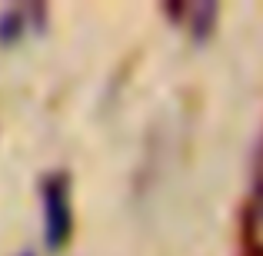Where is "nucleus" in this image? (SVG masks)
Returning a JSON list of instances; mask_svg holds the SVG:
<instances>
[{"instance_id":"20e7f679","label":"nucleus","mask_w":263,"mask_h":256,"mask_svg":"<svg viewBox=\"0 0 263 256\" xmlns=\"http://www.w3.org/2000/svg\"><path fill=\"white\" fill-rule=\"evenodd\" d=\"M27 30V10L24 7H10V10L0 17V40L4 44H13V40H20Z\"/></svg>"},{"instance_id":"7ed1b4c3","label":"nucleus","mask_w":263,"mask_h":256,"mask_svg":"<svg viewBox=\"0 0 263 256\" xmlns=\"http://www.w3.org/2000/svg\"><path fill=\"white\" fill-rule=\"evenodd\" d=\"M170 13L180 20L186 33H193L197 40L210 37L213 33V20H217V4H174L167 7Z\"/></svg>"},{"instance_id":"f257e3e1","label":"nucleus","mask_w":263,"mask_h":256,"mask_svg":"<svg viewBox=\"0 0 263 256\" xmlns=\"http://www.w3.org/2000/svg\"><path fill=\"white\" fill-rule=\"evenodd\" d=\"M40 203H44V243L50 253H60L73 237V196L70 176L64 170L44 176Z\"/></svg>"},{"instance_id":"39448f33","label":"nucleus","mask_w":263,"mask_h":256,"mask_svg":"<svg viewBox=\"0 0 263 256\" xmlns=\"http://www.w3.org/2000/svg\"><path fill=\"white\" fill-rule=\"evenodd\" d=\"M20 256H33V253H20Z\"/></svg>"},{"instance_id":"f03ea898","label":"nucleus","mask_w":263,"mask_h":256,"mask_svg":"<svg viewBox=\"0 0 263 256\" xmlns=\"http://www.w3.org/2000/svg\"><path fill=\"white\" fill-rule=\"evenodd\" d=\"M240 233H243L247 256H263V150L257 156V167H253V186H250V196L243 203Z\"/></svg>"}]
</instances>
